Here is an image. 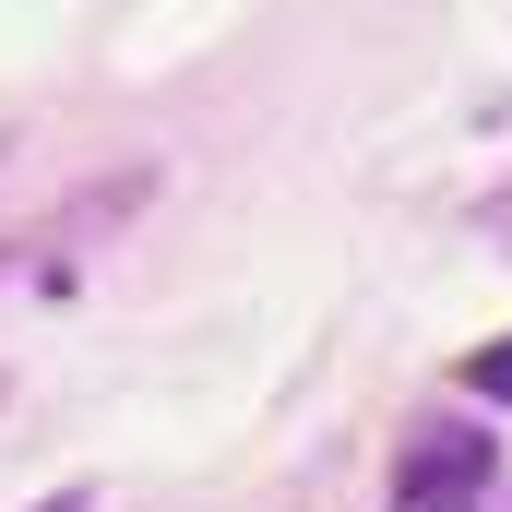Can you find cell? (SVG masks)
<instances>
[{"mask_svg":"<svg viewBox=\"0 0 512 512\" xmlns=\"http://www.w3.org/2000/svg\"><path fill=\"white\" fill-rule=\"evenodd\" d=\"M0 405H12V393H0Z\"/></svg>","mask_w":512,"mask_h":512,"instance_id":"cell-3","label":"cell"},{"mask_svg":"<svg viewBox=\"0 0 512 512\" xmlns=\"http://www.w3.org/2000/svg\"><path fill=\"white\" fill-rule=\"evenodd\" d=\"M489 441L477 429H417L405 453H393V512H477L489 501Z\"/></svg>","mask_w":512,"mask_h":512,"instance_id":"cell-1","label":"cell"},{"mask_svg":"<svg viewBox=\"0 0 512 512\" xmlns=\"http://www.w3.org/2000/svg\"><path fill=\"white\" fill-rule=\"evenodd\" d=\"M465 382L489 393V405H512V346H501V358H477V370H465Z\"/></svg>","mask_w":512,"mask_h":512,"instance_id":"cell-2","label":"cell"}]
</instances>
